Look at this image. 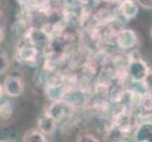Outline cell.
Returning a JSON list of instances; mask_svg holds the SVG:
<instances>
[{"label":"cell","mask_w":152,"mask_h":142,"mask_svg":"<svg viewBox=\"0 0 152 142\" xmlns=\"http://www.w3.org/2000/svg\"><path fill=\"white\" fill-rule=\"evenodd\" d=\"M77 141L78 142H99L100 139L91 133L80 132L77 135Z\"/></svg>","instance_id":"17"},{"label":"cell","mask_w":152,"mask_h":142,"mask_svg":"<svg viewBox=\"0 0 152 142\" xmlns=\"http://www.w3.org/2000/svg\"><path fill=\"white\" fill-rule=\"evenodd\" d=\"M149 35H150V37H151V39H152V27H151L150 29H149Z\"/></svg>","instance_id":"21"},{"label":"cell","mask_w":152,"mask_h":142,"mask_svg":"<svg viewBox=\"0 0 152 142\" xmlns=\"http://www.w3.org/2000/svg\"><path fill=\"white\" fill-rule=\"evenodd\" d=\"M57 121L50 117L49 115L45 113V115L40 117V118L37 121V127L39 130H41L46 136L53 135L56 132L57 129Z\"/></svg>","instance_id":"11"},{"label":"cell","mask_w":152,"mask_h":142,"mask_svg":"<svg viewBox=\"0 0 152 142\" xmlns=\"http://www.w3.org/2000/svg\"><path fill=\"white\" fill-rule=\"evenodd\" d=\"M138 5L145 10H152V0H135Z\"/></svg>","instance_id":"19"},{"label":"cell","mask_w":152,"mask_h":142,"mask_svg":"<svg viewBox=\"0 0 152 142\" xmlns=\"http://www.w3.org/2000/svg\"><path fill=\"white\" fill-rule=\"evenodd\" d=\"M5 38V30L4 28H1V41H3Z\"/></svg>","instance_id":"20"},{"label":"cell","mask_w":152,"mask_h":142,"mask_svg":"<svg viewBox=\"0 0 152 142\" xmlns=\"http://www.w3.org/2000/svg\"><path fill=\"white\" fill-rule=\"evenodd\" d=\"M142 85L145 89V91L152 92V69L149 70L148 75L145 78V80L142 82Z\"/></svg>","instance_id":"18"},{"label":"cell","mask_w":152,"mask_h":142,"mask_svg":"<svg viewBox=\"0 0 152 142\" xmlns=\"http://www.w3.org/2000/svg\"><path fill=\"white\" fill-rule=\"evenodd\" d=\"M28 38V40L31 42L34 46H36L39 49L41 53H45V51L48 49L51 42V35L48 30L44 28L39 27H31L28 28V29L26 31L24 34Z\"/></svg>","instance_id":"3"},{"label":"cell","mask_w":152,"mask_h":142,"mask_svg":"<svg viewBox=\"0 0 152 142\" xmlns=\"http://www.w3.org/2000/svg\"><path fill=\"white\" fill-rule=\"evenodd\" d=\"M75 110V106L70 102L66 101L65 99L61 101L51 102L46 109V114L53 118L59 123L64 120L73 114Z\"/></svg>","instance_id":"4"},{"label":"cell","mask_w":152,"mask_h":142,"mask_svg":"<svg viewBox=\"0 0 152 142\" xmlns=\"http://www.w3.org/2000/svg\"><path fill=\"white\" fill-rule=\"evenodd\" d=\"M138 35L136 31L132 29H121L115 37V44L123 50L132 49L138 45Z\"/></svg>","instance_id":"8"},{"label":"cell","mask_w":152,"mask_h":142,"mask_svg":"<svg viewBox=\"0 0 152 142\" xmlns=\"http://www.w3.org/2000/svg\"><path fill=\"white\" fill-rule=\"evenodd\" d=\"M0 60H1V65H0V74H5L9 68L10 67V60L9 54L6 50L1 51V55H0Z\"/></svg>","instance_id":"16"},{"label":"cell","mask_w":152,"mask_h":142,"mask_svg":"<svg viewBox=\"0 0 152 142\" xmlns=\"http://www.w3.org/2000/svg\"><path fill=\"white\" fill-rule=\"evenodd\" d=\"M113 124L122 133L129 135L135 131L139 124V116L129 106H122L113 118Z\"/></svg>","instance_id":"1"},{"label":"cell","mask_w":152,"mask_h":142,"mask_svg":"<svg viewBox=\"0 0 152 142\" xmlns=\"http://www.w3.org/2000/svg\"><path fill=\"white\" fill-rule=\"evenodd\" d=\"M1 88L10 98H17L23 95L25 91V82L19 76H7L4 79Z\"/></svg>","instance_id":"7"},{"label":"cell","mask_w":152,"mask_h":142,"mask_svg":"<svg viewBox=\"0 0 152 142\" xmlns=\"http://www.w3.org/2000/svg\"><path fill=\"white\" fill-rule=\"evenodd\" d=\"M0 115H1V119L3 120H8L9 118H12V103L8 101L4 102L1 104V107H0Z\"/></svg>","instance_id":"15"},{"label":"cell","mask_w":152,"mask_h":142,"mask_svg":"<svg viewBox=\"0 0 152 142\" xmlns=\"http://www.w3.org/2000/svg\"><path fill=\"white\" fill-rule=\"evenodd\" d=\"M24 142H46V135L37 129H29L23 135Z\"/></svg>","instance_id":"13"},{"label":"cell","mask_w":152,"mask_h":142,"mask_svg":"<svg viewBox=\"0 0 152 142\" xmlns=\"http://www.w3.org/2000/svg\"><path fill=\"white\" fill-rule=\"evenodd\" d=\"M45 96L50 102L61 101L65 99L68 93L67 85L64 81V79H56L48 82L45 86Z\"/></svg>","instance_id":"6"},{"label":"cell","mask_w":152,"mask_h":142,"mask_svg":"<svg viewBox=\"0 0 152 142\" xmlns=\"http://www.w3.org/2000/svg\"><path fill=\"white\" fill-rule=\"evenodd\" d=\"M19 5L25 12L33 10H45L46 6V0H17Z\"/></svg>","instance_id":"12"},{"label":"cell","mask_w":152,"mask_h":142,"mask_svg":"<svg viewBox=\"0 0 152 142\" xmlns=\"http://www.w3.org/2000/svg\"><path fill=\"white\" fill-rule=\"evenodd\" d=\"M140 108L142 110L140 116H151L152 117V92L145 91L142 95Z\"/></svg>","instance_id":"14"},{"label":"cell","mask_w":152,"mask_h":142,"mask_svg":"<svg viewBox=\"0 0 152 142\" xmlns=\"http://www.w3.org/2000/svg\"><path fill=\"white\" fill-rule=\"evenodd\" d=\"M41 52L34 46L26 35L18 41L15 49V60L21 64L28 65H37L38 57Z\"/></svg>","instance_id":"2"},{"label":"cell","mask_w":152,"mask_h":142,"mask_svg":"<svg viewBox=\"0 0 152 142\" xmlns=\"http://www.w3.org/2000/svg\"><path fill=\"white\" fill-rule=\"evenodd\" d=\"M134 138L138 142H152V120L144 119L134 131Z\"/></svg>","instance_id":"10"},{"label":"cell","mask_w":152,"mask_h":142,"mask_svg":"<svg viewBox=\"0 0 152 142\" xmlns=\"http://www.w3.org/2000/svg\"><path fill=\"white\" fill-rule=\"evenodd\" d=\"M139 5L135 0H120L118 13L126 20H132L139 13Z\"/></svg>","instance_id":"9"},{"label":"cell","mask_w":152,"mask_h":142,"mask_svg":"<svg viewBox=\"0 0 152 142\" xmlns=\"http://www.w3.org/2000/svg\"><path fill=\"white\" fill-rule=\"evenodd\" d=\"M127 70L130 81L136 83H142L149 72L150 68L146 64V62L141 57L135 58V59H129Z\"/></svg>","instance_id":"5"}]
</instances>
